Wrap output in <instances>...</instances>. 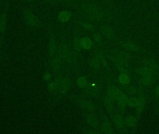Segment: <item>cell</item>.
Here are the masks:
<instances>
[{
  "instance_id": "6da1fadb",
  "label": "cell",
  "mask_w": 159,
  "mask_h": 134,
  "mask_svg": "<svg viewBox=\"0 0 159 134\" xmlns=\"http://www.w3.org/2000/svg\"><path fill=\"white\" fill-rule=\"evenodd\" d=\"M57 54L60 57L63 62L70 66H74L76 63V56L72 48L64 35H62L58 43Z\"/></svg>"
},
{
  "instance_id": "7a4b0ae2",
  "label": "cell",
  "mask_w": 159,
  "mask_h": 134,
  "mask_svg": "<svg viewBox=\"0 0 159 134\" xmlns=\"http://www.w3.org/2000/svg\"><path fill=\"white\" fill-rule=\"evenodd\" d=\"M71 7L79 15L102 11L110 8L93 0H80Z\"/></svg>"
},
{
  "instance_id": "3957f363",
  "label": "cell",
  "mask_w": 159,
  "mask_h": 134,
  "mask_svg": "<svg viewBox=\"0 0 159 134\" xmlns=\"http://www.w3.org/2000/svg\"><path fill=\"white\" fill-rule=\"evenodd\" d=\"M80 16L82 19L86 21L99 23L110 22L116 18L115 13L111 8L93 13L82 14Z\"/></svg>"
},
{
  "instance_id": "277c9868",
  "label": "cell",
  "mask_w": 159,
  "mask_h": 134,
  "mask_svg": "<svg viewBox=\"0 0 159 134\" xmlns=\"http://www.w3.org/2000/svg\"><path fill=\"white\" fill-rule=\"evenodd\" d=\"M116 44L121 48L134 53L150 55L151 52L134 41L130 40H120L119 39Z\"/></svg>"
},
{
  "instance_id": "5b68a950",
  "label": "cell",
  "mask_w": 159,
  "mask_h": 134,
  "mask_svg": "<svg viewBox=\"0 0 159 134\" xmlns=\"http://www.w3.org/2000/svg\"><path fill=\"white\" fill-rule=\"evenodd\" d=\"M106 55L114 62L117 69L120 73H126L130 75L133 73V67L131 66L130 62L114 55L109 50Z\"/></svg>"
},
{
  "instance_id": "8992f818",
  "label": "cell",
  "mask_w": 159,
  "mask_h": 134,
  "mask_svg": "<svg viewBox=\"0 0 159 134\" xmlns=\"http://www.w3.org/2000/svg\"><path fill=\"white\" fill-rule=\"evenodd\" d=\"M22 15L24 22L30 28L37 29L43 26L41 20L34 14L31 8L26 7L23 9Z\"/></svg>"
},
{
  "instance_id": "52a82bcc",
  "label": "cell",
  "mask_w": 159,
  "mask_h": 134,
  "mask_svg": "<svg viewBox=\"0 0 159 134\" xmlns=\"http://www.w3.org/2000/svg\"><path fill=\"white\" fill-rule=\"evenodd\" d=\"M57 84V97H62L69 92L71 87L72 82L68 76H59L55 80Z\"/></svg>"
},
{
  "instance_id": "ba28073f",
  "label": "cell",
  "mask_w": 159,
  "mask_h": 134,
  "mask_svg": "<svg viewBox=\"0 0 159 134\" xmlns=\"http://www.w3.org/2000/svg\"><path fill=\"white\" fill-rule=\"evenodd\" d=\"M98 28L99 31L107 40L116 44L119 40L116 31L107 22L99 23Z\"/></svg>"
},
{
  "instance_id": "9c48e42d",
  "label": "cell",
  "mask_w": 159,
  "mask_h": 134,
  "mask_svg": "<svg viewBox=\"0 0 159 134\" xmlns=\"http://www.w3.org/2000/svg\"><path fill=\"white\" fill-rule=\"evenodd\" d=\"M145 89L141 88V91L137 96L138 102H137V106L135 108L136 109L135 116L138 118L139 121L141 119V117L147 103L148 95L146 92L145 91Z\"/></svg>"
},
{
  "instance_id": "30bf717a",
  "label": "cell",
  "mask_w": 159,
  "mask_h": 134,
  "mask_svg": "<svg viewBox=\"0 0 159 134\" xmlns=\"http://www.w3.org/2000/svg\"><path fill=\"white\" fill-rule=\"evenodd\" d=\"M138 66H145L159 71V61L152 57H139L135 60Z\"/></svg>"
},
{
  "instance_id": "8fae6325",
  "label": "cell",
  "mask_w": 159,
  "mask_h": 134,
  "mask_svg": "<svg viewBox=\"0 0 159 134\" xmlns=\"http://www.w3.org/2000/svg\"><path fill=\"white\" fill-rule=\"evenodd\" d=\"M48 35L49 40L48 43V54L50 58L54 57L57 53L58 48V43L56 39L55 34L53 30L50 27V25H48Z\"/></svg>"
},
{
  "instance_id": "7c38bea8",
  "label": "cell",
  "mask_w": 159,
  "mask_h": 134,
  "mask_svg": "<svg viewBox=\"0 0 159 134\" xmlns=\"http://www.w3.org/2000/svg\"><path fill=\"white\" fill-rule=\"evenodd\" d=\"M109 51L114 55L129 62H130L133 60H136L140 57L138 55H136L132 52L127 51L122 48L114 49Z\"/></svg>"
},
{
  "instance_id": "4fadbf2b",
  "label": "cell",
  "mask_w": 159,
  "mask_h": 134,
  "mask_svg": "<svg viewBox=\"0 0 159 134\" xmlns=\"http://www.w3.org/2000/svg\"><path fill=\"white\" fill-rule=\"evenodd\" d=\"M159 80V77L156 76H144L139 77L137 82L138 86L145 90L154 86Z\"/></svg>"
},
{
  "instance_id": "5bb4252c",
  "label": "cell",
  "mask_w": 159,
  "mask_h": 134,
  "mask_svg": "<svg viewBox=\"0 0 159 134\" xmlns=\"http://www.w3.org/2000/svg\"><path fill=\"white\" fill-rule=\"evenodd\" d=\"M133 73L139 77L156 76L159 77V71L145 66H138L133 68Z\"/></svg>"
},
{
  "instance_id": "9a60e30c",
  "label": "cell",
  "mask_w": 159,
  "mask_h": 134,
  "mask_svg": "<svg viewBox=\"0 0 159 134\" xmlns=\"http://www.w3.org/2000/svg\"><path fill=\"white\" fill-rule=\"evenodd\" d=\"M73 100L79 107L89 112H94L96 110L95 105L86 98L75 96L73 97Z\"/></svg>"
},
{
  "instance_id": "2e32d148",
  "label": "cell",
  "mask_w": 159,
  "mask_h": 134,
  "mask_svg": "<svg viewBox=\"0 0 159 134\" xmlns=\"http://www.w3.org/2000/svg\"><path fill=\"white\" fill-rule=\"evenodd\" d=\"M9 8V3L7 2L2 12L0 15V34L3 35L7 27Z\"/></svg>"
},
{
  "instance_id": "e0dca14e",
  "label": "cell",
  "mask_w": 159,
  "mask_h": 134,
  "mask_svg": "<svg viewBox=\"0 0 159 134\" xmlns=\"http://www.w3.org/2000/svg\"><path fill=\"white\" fill-rule=\"evenodd\" d=\"M81 38V35L79 32L77 30H75L73 38L72 48L76 58L79 57L81 54V49H82V48L80 45Z\"/></svg>"
},
{
  "instance_id": "ac0fdd59",
  "label": "cell",
  "mask_w": 159,
  "mask_h": 134,
  "mask_svg": "<svg viewBox=\"0 0 159 134\" xmlns=\"http://www.w3.org/2000/svg\"><path fill=\"white\" fill-rule=\"evenodd\" d=\"M93 55L98 58L101 64L105 68H108L109 67V65L106 59V52L102 49V47L96 46L93 49Z\"/></svg>"
},
{
  "instance_id": "d6986e66",
  "label": "cell",
  "mask_w": 159,
  "mask_h": 134,
  "mask_svg": "<svg viewBox=\"0 0 159 134\" xmlns=\"http://www.w3.org/2000/svg\"><path fill=\"white\" fill-rule=\"evenodd\" d=\"M113 117V120L114 124L116 125V128L119 131H126V126L125 123V120L123 118L122 114L121 113H114L112 115Z\"/></svg>"
},
{
  "instance_id": "ffe728a7",
  "label": "cell",
  "mask_w": 159,
  "mask_h": 134,
  "mask_svg": "<svg viewBox=\"0 0 159 134\" xmlns=\"http://www.w3.org/2000/svg\"><path fill=\"white\" fill-rule=\"evenodd\" d=\"M128 98H129V96L127 94L122 91L116 101L117 103L120 112L122 114L125 112L126 107L128 106L127 101H128Z\"/></svg>"
},
{
  "instance_id": "44dd1931",
  "label": "cell",
  "mask_w": 159,
  "mask_h": 134,
  "mask_svg": "<svg viewBox=\"0 0 159 134\" xmlns=\"http://www.w3.org/2000/svg\"><path fill=\"white\" fill-rule=\"evenodd\" d=\"M50 64L52 70L58 73L61 70L62 67V61L60 57L56 54L55 56L50 58Z\"/></svg>"
},
{
  "instance_id": "7402d4cb",
  "label": "cell",
  "mask_w": 159,
  "mask_h": 134,
  "mask_svg": "<svg viewBox=\"0 0 159 134\" xmlns=\"http://www.w3.org/2000/svg\"><path fill=\"white\" fill-rule=\"evenodd\" d=\"M123 91L120 88L115 85H111L107 88V94L115 102L116 101L121 92Z\"/></svg>"
},
{
  "instance_id": "603a6c76",
  "label": "cell",
  "mask_w": 159,
  "mask_h": 134,
  "mask_svg": "<svg viewBox=\"0 0 159 134\" xmlns=\"http://www.w3.org/2000/svg\"><path fill=\"white\" fill-rule=\"evenodd\" d=\"M126 127L135 131L137 129L139 119L134 115H129L124 118Z\"/></svg>"
},
{
  "instance_id": "cb8c5ba5",
  "label": "cell",
  "mask_w": 159,
  "mask_h": 134,
  "mask_svg": "<svg viewBox=\"0 0 159 134\" xmlns=\"http://www.w3.org/2000/svg\"><path fill=\"white\" fill-rule=\"evenodd\" d=\"M84 118L88 124L91 127L95 129L99 128V124L98 119L92 112H89L85 113Z\"/></svg>"
},
{
  "instance_id": "d4e9b609",
  "label": "cell",
  "mask_w": 159,
  "mask_h": 134,
  "mask_svg": "<svg viewBox=\"0 0 159 134\" xmlns=\"http://www.w3.org/2000/svg\"><path fill=\"white\" fill-rule=\"evenodd\" d=\"M85 93L86 95L89 97H96L99 94V88L95 83H88L85 88Z\"/></svg>"
},
{
  "instance_id": "484cf974",
  "label": "cell",
  "mask_w": 159,
  "mask_h": 134,
  "mask_svg": "<svg viewBox=\"0 0 159 134\" xmlns=\"http://www.w3.org/2000/svg\"><path fill=\"white\" fill-rule=\"evenodd\" d=\"M115 102L107 94L106 95L104 98L105 106L107 113L111 116L115 113Z\"/></svg>"
},
{
  "instance_id": "4316f807",
  "label": "cell",
  "mask_w": 159,
  "mask_h": 134,
  "mask_svg": "<svg viewBox=\"0 0 159 134\" xmlns=\"http://www.w3.org/2000/svg\"><path fill=\"white\" fill-rule=\"evenodd\" d=\"M75 22L79 26L90 32L94 31L96 29V27L91 22L84 20L82 19H77L75 20Z\"/></svg>"
},
{
  "instance_id": "83f0119b",
  "label": "cell",
  "mask_w": 159,
  "mask_h": 134,
  "mask_svg": "<svg viewBox=\"0 0 159 134\" xmlns=\"http://www.w3.org/2000/svg\"><path fill=\"white\" fill-rule=\"evenodd\" d=\"M123 89L127 94L130 96H137L141 91V88L139 86L129 85H122Z\"/></svg>"
},
{
  "instance_id": "f1b7e54d",
  "label": "cell",
  "mask_w": 159,
  "mask_h": 134,
  "mask_svg": "<svg viewBox=\"0 0 159 134\" xmlns=\"http://www.w3.org/2000/svg\"><path fill=\"white\" fill-rule=\"evenodd\" d=\"M92 36L96 46L100 47H102L103 46V36L100 32L96 30L92 32Z\"/></svg>"
},
{
  "instance_id": "f546056e",
  "label": "cell",
  "mask_w": 159,
  "mask_h": 134,
  "mask_svg": "<svg viewBox=\"0 0 159 134\" xmlns=\"http://www.w3.org/2000/svg\"><path fill=\"white\" fill-rule=\"evenodd\" d=\"M80 45L82 49L86 50H89L92 48L93 43L90 38L88 37H84L81 38Z\"/></svg>"
},
{
  "instance_id": "4dcf8cb0",
  "label": "cell",
  "mask_w": 159,
  "mask_h": 134,
  "mask_svg": "<svg viewBox=\"0 0 159 134\" xmlns=\"http://www.w3.org/2000/svg\"><path fill=\"white\" fill-rule=\"evenodd\" d=\"M102 129L103 132L106 134H111L113 133V129L112 124L109 120L105 119L102 124Z\"/></svg>"
},
{
  "instance_id": "1f68e13d",
  "label": "cell",
  "mask_w": 159,
  "mask_h": 134,
  "mask_svg": "<svg viewBox=\"0 0 159 134\" xmlns=\"http://www.w3.org/2000/svg\"><path fill=\"white\" fill-rule=\"evenodd\" d=\"M118 81L121 85L129 84L131 81L130 75L126 73H120L118 77Z\"/></svg>"
},
{
  "instance_id": "d6a6232c",
  "label": "cell",
  "mask_w": 159,
  "mask_h": 134,
  "mask_svg": "<svg viewBox=\"0 0 159 134\" xmlns=\"http://www.w3.org/2000/svg\"><path fill=\"white\" fill-rule=\"evenodd\" d=\"M90 66L94 70H98L101 67V63L98 58L93 55L89 62Z\"/></svg>"
},
{
  "instance_id": "836d02e7",
  "label": "cell",
  "mask_w": 159,
  "mask_h": 134,
  "mask_svg": "<svg viewBox=\"0 0 159 134\" xmlns=\"http://www.w3.org/2000/svg\"><path fill=\"white\" fill-rule=\"evenodd\" d=\"M71 17V13L69 11H64L61 12L59 16V20L62 22L68 21Z\"/></svg>"
},
{
  "instance_id": "e575fe53",
  "label": "cell",
  "mask_w": 159,
  "mask_h": 134,
  "mask_svg": "<svg viewBox=\"0 0 159 134\" xmlns=\"http://www.w3.org/2000/svg\"><path fill=\"white\" fill-rule=\"evenodd\" d=\"M76 82L77 86L81 89L86 88L88 84V79L84 76L79 77L77 78Z\"/></svg>"
},
{
  "instance_id": "d590c367",
  "label": "cell",
  "mask_w": 159,
  "mask_h": 134,
  "mask_svg": "<svg viewBox=\"0 0 159 134\" xmlns=\"http://www.w3.org/2000/svg\"><path fill=\"white\" fill-rule=\"evenodd\" d=\"M138 98L137 96H129L128 101H127V106L132 108H136L137 106Z\"/></svg>"
},
{
  "instance_id": "8d00e7d4",
  "label": "cell",
  "mask_w": 159,
  "mask_h": 134,
  "mask_svg": "<svg viewBox=\"0 0 159 134\" xmlns=\"http://www.w3.org/2000/svg\"><path fill=\"white\" fill-rule=\"evenodd\" d=\"M46 3L50 4H64L66 5L65 0H42Z\"/></svg>"
},
{
  "instance_id": "74e56055",
  "label": "cell",
  "mask_w": 159,
  "mask_h": 134,
  "mask_svg": "<svg viewBox=\"0 0 159 134\" xmlns=\"http://www.w3.org/2000/svg\"><path fill=\"white\" fill-rule=\"evenodd\" d=\"M151 94L153 99H159V83L153 88Z\"/></svg>"
},
{
  "instance_id": "f35d334b",
  "label": "cell",
  "mask_w": 159,
  "mask_h": 134,
  "mask_svg": "<svg viewBox=\"0 0 159 134\" xmlns=\"http://www.w3.org/2000/svg\"><path fill=\"white\" fill-rule=\"evenodd\" d=\"M57 84L55 81H54L50 82L48 85V91L51 92H53L57 90Z\"/></svg>"
},
{
  "instance_id": "ab89813d",
  "label": "cell",
  "mask_w": 159,
  "mask_h": 134,
  "mask_svg": "<svg viewBox=\"0 0 159 134\" xmlns=\"http://www.w3.org/2000/svg\"><path fill=\"white\" fill-rule=\"evenodd\" d=\"M102 2V3L104 4L107 7L109 8H114L115 7L114 0H99Z\"/></svg>"
},
{
  "instance_id": "60d3db41",
  "label": "cell",
  "mask_w": 159,
  "mask_h": 134,
  "mask_svg": "<svg viewBox=\"0 0 159 134\" xmlns=\"http://www.w3.org/2000/svg\"><path fill=\"white\" fill-rule=\"evenodd\" d=\"M51 78V74L49 73H48V72H46V73H45L43 75V79L46 81H48L50 80Z\"/></svg>"
},
{
  "instance_id": "b9f144b4",
  "label": "cell",
  "mask_w": 159,
  "mask_h": 134,
  "mask_svg": "<svg viewBox=\"0 0 159 134\" xmlns=\"http://www.w3.org/2000/svg\"><path fill=\"white\" fill-rule=\"evenodd\" d=\"M79 1H80V0H65L66 5L70 6L73 5L74 4L76 3V2H79Z\"/></svg>"
},
{
  "instance_id": "7bdbcfd3",
  "label": "cell",
  "mask_w": 159,
  "mask_h": 134,
  "mask_svg": "<svg viewBox=\"0 0 159 134\" xmlns=\"http://www.w3.org/2000/svg\"><path fill=\"white\" fill-rule=\"evenodd\" d=\"M83 133L86 134H96L99 133L98 132H96V131H93V130H84Z\"/></svg>"
},
{
  "instance_id": "ee69618b",
  "label": "cell",
  "mask_w": 159,
  "mask_h": 134,
  "mask_svg": "<svg viewBox=\"0 0 159 134\" xmlns=\"http://www.w3.org/2000/svg\"><path fill=\"white\" fill-rule=\"evenodd\" d=\"M3 42V35L0 34V50H1V48H2V44Z\"/></svg>"
},
{
  "instance_id": "f6af8a7d",
  "label": "cell",
  "mask_w": 159,
  "mask_h": 134,
  "mask_svg": "<svg viewBox=\"0 0 159 134\" xmlns=\"http://www.w3.org/2000/svg\"><path fill=\"white\" fill-rule=\"evenodd\" d=\"M26 2H27L30 3H34L35 1V0H25Z\"/></svg>"
},
{
  "instance_id": "bcb514c9",
  "label": "cell",
  "mask_w": 159,
  "mask_h": 134,
  "mask_svg": "<svg viewBox=\"0 0 159 134\" xmlns=\"http://www.w3.org/2000/svg\"><path fill=\"white\" fill-rule=\"evenodd\" d=\"M157 109H158V110L159 111V102H158V103Z\"/></svg>"
},
{
  "instance_id": "7dc6e473",
  "label": "cell",
  "mask_w": 159,
  "mask_h": 134,
  "mask_svg": "<svg viewBox=\"0 0 159 134\" xmlns=\"http://www.w3.org/2000/svg\"><path fill=\"white\" fill-rule=\"evenodd\" d=\"M2 0H0V5H1V4H2Z\"/></svg>"
},
{
  "instance_id": "c3c4849f",
  "label": "cell",
  "mask_w": 159,
  "mask_h": 134,
  "mask_svg": "<svg viewBox=\"0 0 159 134\" xmlns=\"http://www.w3.org/2000/svg\"><path fill=\"white\" fill-rule=\"evenodd\" d=\"M0 54H1V50H0Z\"/></svg>"
}]
</instances>
